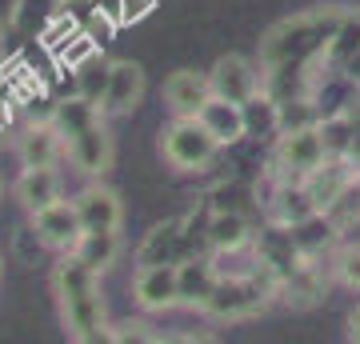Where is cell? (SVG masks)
<instances>
[{
  "mask_svg": "<svg viewBox=\"0 0 360 344\" xmlns=\"http://www.w3.org/2000/svg\"><path fill=\"white\" fill-rule=\"evenodd\" d=\"M52 293H56L60 320H65V332L72 340L80 344L112 340V324H108L104 296H101V272H92L84 260L65 253L52 268Z\"/></svg>",
  "mask_w": 360,
  "mask_h": 344,
  "instance_id": "obj_1",
  "label": "cell"
},
{
  "mask_svg": "<svg viewBox=\"0 0 360 344\" xmlns=\"http://www.w3.org/2000/svg\"><path fill=\"white\" fill-rule=\"evenodd\" d=\"M345 8L340 4H316L309 13H296L281 25H272L260 37V68L276 64H324L328 40L340 28Z\"/></svg>",
  "mask_w": 360,
  "mask_h": 344,
  "instance_id": "obj_2",
  "label": "cell"
},
{
  "mask_svg": "<svg viewBox=\"0 0 360 344\" xmlns=\"http://www.w3.org/2000/svg\"><path fill=\"white\" fill-rule=\"evenodd\" d=\"M217 153L220 144L196 116H172V125L160 132V156L176 172H205L217 160Z\"/></svg>",
  "mask_w": 360,
  "mask_h": 344,
  "instance_id": "obj_3",
  "label": "cell"
},
{
  "mask_svg": "<svg viewBox=\"0 0 360 344\" xmlns=\"http://www.w3.org/2000/svg\"><path fill=\"white\" fill-rule=\"evenodd\" d=\"M328 160L324 153V141H321V128L309 125V128H288L272 141V177H284V180H304L312 168H321Z\"/></svg>",
  "mask_w": 360,
  "mask_h": 344,
  "instance_id": "obj_4",
  "label": "cell"
},
{
  "mask_svg": "<svg viewBox=\"0 0 360 344\" xmlns=\"http://www.w3.org/2000/svg\"><path fill=\"white\" fill-rule=\"evenodd\" d=\"M252 260H257L260 268H269L272 276L284 281V276H292L309 256H304V248H300V241H296V232L288 229V224L264 220L257 229V236H252Z\"/></svg>",
  "mask_w": 360,
  "mask_h": 344,
  "instance_id": "obj_5",
  "label": "cell"
},
{
  "mask_svg": "<svg viewBox=\"0 0 360 344\" xmlns=\"http://www.w3.org/2000/svg\"><path fill=\"white\" fill-rule=\"evenodd\" d=\"M65 156L84 177H104L112 168V136H108V116H96L92 125L72 132L65 141Z\"/></svg>",
  "mask_w": 360,
  "mask_h": 344,
  "instance_id": "obj_6",
  "label": "cell"
},
{
  "mask_svg": "<svg viewBox=\"0 0 360 344\" xmlns=\"http://www.w3.org/2000/svg\"><path fill=\"white\" fill-rule=\"evenodd\" d=\"M132 300H136L144 312L180 308L176 265H136V272H132Z\"/></svg>",
  "mask_w": 360,
  "mask_h": 344,
  "instance_id": "obj_7",
  "label": "cell"
},
{
  "mask_svg": "<svg viewBox=\"0 0 360 344\" xmlns=\"http://www.w3.org/2000/svg\"><path fill=\"white\" fill-rule=\"evenodd\" d=\"M32 229H37V236L44 241V248H52V253H68V248L80 241L84 224H80V212H77V204L72 200H52L49 208L32 212Z\"/></svg>",
  "mask_w": 360,
  "mask_h": 344,
  "instance_id": "obj_8",
  "label": "cell"
},
{
  "mask_svg": "<svg viewBox=\"0 0 360 344\" xmlns=\"http://www.w3.org/2000/svg\"><path fill=\"white\" fill-rule=\"evenodd\" d=\"M208 80H212V92H217V96H224V101H236V104H245L248 96H257V92H260L257 64L248 60V56H236V52L220 56V60L212 64Z\"/></svg>",
  "mask_w": 360,
  "mask_h": 344,
  "instance_id": "obj_9",
  "label": "cell"
},
{
  "mask_svg": "<svg viewBox=\"0 0 360 344\" xmlns=\"http://www.w3.org/2000/svg\"><path fill=\"white\" fill-rule=\"evenodd\" d=\"M144 68L136 60H112V77H108V92H104V116H129L141 108L144 101Z\"/></svg>",
  "mask_w": 360,
  "mask_h": 344,
  "instance_id": "obj_10",
  "label": "cell"
},
{
  "mask_svg": "<svg viewBox=\"0 0 360 344\" xmlns=\"http://www.w3.org/2000/svg\"><path fill=\"white\" fill-rule=\"evenodd\" d=\"M220 281V268L212 256H184L176 265V288H180V308L205 312L208 296Z\"/></svg>",
  "mask_w": 360,
  "mask_h": 344,
  "instance_id": "obj_11",
  "label": "cell"
},
{
  "mask_svg": "<svg viewBox=\"0 0 360 344\" xmlns=\"http://www.w3.org/2000/svg\"><path fill=\"white\" fill-rule=\"evenodd\" d=\"M16 156H20V165L25 168H56V160L65 156V136H60V128L52 125V120H32V125L20 132V141H16Z\"/></svg>",
  "mask_w": 360,
  "mask_h": 344,
  "instance_id": "obj_12",
  "label": "cell"
},
{
  "mask_svg": "<svg viewBox=\"0 0 360 344\" xmlns=\"http://www.w3.org/2000/svg\"><path fill=\"white\" fill-rule=\"evenodd\" d=\"M272 180H276V184H272L269 200H264L269 220H276V224H288V229H292V224H300V220H309L312 212H321L304 180H284V177H272Z\"/></svg>",
  "mask_w": 360,
  "mask_h": 344,
  "instance_id": "obj_13",
  "label": "cell"
},
{
  "mask_svg": "<svg viewBox=\"0 0 360 344\" xmlns=\"http://www.w3.org/2000/svg\"><path fill=\"white\" fill-rule=\"evenodd\" d=\"M72 204H77L84 232L120 229V224H124V204H120V196H116L112 189H104V184H84V189L72 196Z\"/></svg>",
  "mask_w": 360,
  "mask_h": 344,
  "instance_id": "obj_14",
  "label": "cell"
},
{
  "mask_svg": "<svg viewBox=\"0 0 360 344\" xmlns=\"http://www.w3.org/2000/svg\"><path fill=\"white\" fill-rule=\"evenodd\" d=\"M212 96V80L208 72H196V68H176L172 77L165 80V104L172 116H196L205 108V101Z\"/></svg>",
  "mask_w": 360,
  "mask_h": 344,
  "instance_id": "obj_15",
  "label": "cell"
},
{
  "mask_svg": "<svg viewBox=\"0 0 360 344\" xmlns=\"http://www.w3.org/2000/svg\"><path fill=\"white\" fill-rule=\"evenodd\" d=\"M196 120L212 132V141L220 144V148H232V144L248 141V128H245V108L236 101H224V96H208L205 108L196 113Z\"/></svg>",
  "mask_w": 360,
  "mask_h": 344,
  "instance_id": "obj_16",
  "label": "cell"
},
{
  "mask_svg": "<svg viewBox=\"0 0 360 344\" xmlns=\"http://www.w3.org/2000/svg\"><path fill=\"white\" fill-rule=\"evenodd\" d=\"M205 232L212 253H245V248H252L257 224L248 212H208L205 208Z\"/></svg>",
  "mask_w": 360,
  "mask_h": 344,
  "instance_id": "obj_17",
  "label": "cell"
},
{
  "mask_svg": "<svg viewBox=\"0 0 360 344\" xmlns=\"http://www.w3.org/2000/svg\"><path fill=\"white\" fill-rule=\"evenodd\" d=\"M16 200H20V208H25L28 217L40 212V208H49L52 200H60V177H56V168H25L16 177Z\"/></svg>",
  "mask_w": 360,
  "mask_h": 344,
  "instance_id": "obj_18",
  "label": "cell"
},
{
  "mask_svg": "<svg viewBox=\"0 0 360 344\" xmlns=\"http://www.w3.org/2000/svg\"><path fill=\"white\" fill-rule=\"evenodd\" d=\"M68 253L84 260L92 272H108L120 260V229H101V232H80V241Z\"/></svg>",
  "mask_w": 360,
  "mask_h": 344,
  "instance_id": "obj_19",
  "label": "cell"
},
{
  "mask_svg": "<svg viewBox=\"0 0 360 344\" xmlns=\"http://www.w3.org/2000/svg\"><path fill=\"white\" fill-rule=\"evenodd\" d=\"M328 293V281H324V268L316 265V260H304V265L296 268L292 276H284L281 281V296L288 300L292 308H309V305H316L321 296Z\"/></svg>",
  "mask_w": 360,
  "mask_h": 344,
  "instance_id": "obj_20",
  "label": "cell"
},
{
  "mask_svg": "<svg viewBox=\"0 0 360 344\" xmlns=\"http://www.w3.org/2000/svg\"><path fill=\"white\" fill-rule=\"evenodd\" d=\"M245 128H248V141H276L281 136V101L272 92L260 89L257 96H248L245 104Z\"/></svg>",
  "mask_w": 360,
  "mask_h": 344,
  "instance_id": "obj_21",
  "label": "cell"
},
{
  "mask_svg": "<svg viewBox=\"0 0 360 344\" xmlns=\"http://www.w3.org/2000/svg\"><path fill=\"white\" fill-rule=\"evenodd\" d=\"M292 232H296V241H300V248H304V256H324V253H333L336 244H340V236H345V229L336 224L328 212H312L309 220H300V224H292Z\"/></svg>",
  "mask_w": 360,
  "mask_h": 344,
  "instance_id": "obj_22",
  "label": "cell"
},
{
  "mask_svg": "<svg viewBox=\"0 0 360 344\" xmlns=\"http://www.w3.org/2000/svg\"><path fill=\"white\" fill-rule=\"evenodd\" d=\"M360 56V8H345L340 16V28L328 40V52H324V68H336L345 72L348 64Z\"/></svg>",
  "mask_w": 360,
  "mask_h": 344,
  "instance_id": "obj_23",
  "label": "cell"
},
{
  "mask_svg": "<svg viewBox=\"0 0 360 344\" xmlns=\"http://www.w3.org/2000/svg\"><path fill=\"white\" fill-rule=\"evenodd\" d=\"M200 208H208V212H248L252 217V208H260V200H257V189L245 184V180H220L205 192Z\"/></svg>",
  "mask_w": 360,
  "mask_h": 344,
  "instance_id": "obj_24",
  "label": "cell"
},
{
  "mask_svg": "<svg viewBox=\"0 0 360 344\" xmlns=\"http://www.w3.org/2000/svg\"><path fill=\"white\" fill-rule=\"evenodd\" d=\"M108 77H112V60H104L101 49L89 52L84 60L72 64V84L84 101L92 104H104V92H108Z\"/></svg>",
  "mask_w": 360,
  "mask_h": 344,
  "instance_id": "obj_25",
  "label": "cell"
},
{
  "mask_svg": "<svg viewBox=\"0 0 360 344\" xmlns=\"http://www.w3.org/2000/svg\"><path fill=\"white\" fill-rule=\"evenodd\" d=\"M321 141H324V153L328 156H352V141H356V125H352V113L348 108H336V113H324L321 116Z\"/></svg>",
  "mask_w": 360,
  "mask_h": 344,
  "instance_id": "obj_26",
  "label": "cell"
},
{
  "mask_svg": "<svg viewBox=\"0 0 360 344\" xmlns=\"http://www.w3.org/2000/svg\"><path fill=\"white\" fill-rule=\"evenodd\" d=\"M328 268L345 288H360V244H336Z\"/></svg>",
  "mask_w": 360,
  "mask_h": 344,
  "instance_id": "obj_27",
  "label": "cell"
},
{
  "mask_svg": "<svg viewBox=\"0 0 360 344\" xmlns=\"http://www.w3.org/2000/svg\"><path fill=\"white\" fill-rule=\"evenodd\" d=\"M324 212H328V217H333L340 229H352V224L360 220V177L352 180V184H348V189L340 192V196H336V200L328 204Z\"/></svg>",
  "mask_w": 360,
  "mask_h": 344,
  "instance_id": "obj_28",
  "label": "cell"
},
{
  "mask_svg": "<svg viewBox=\"0 0 360 344\" xmlns=\"http://www.w3.org/2000/svg\"><path fill=\"white\" fill-rule=\"evenodd\" d=\"M40 248H44V241H40V236H37V229H32V224H28V229H20V232H16V256H20L25 265H32V256H37Z\"/></svg>",
  "mask_w": 360,
  "mask_h": 344,
  "instance_id": "obj_29",
  "label": "cell"
},
{
  "mask_svg": "<svg viewBox=\"0 0 360 344\" xmlns=\"http://www.w3.org/2000/svg\"><path fill=\"white\" fill-rule=\"evenodd\" d=\"M153 8H156V0H124V4H120V28L124 25H141Z\"/></svg>",
  "mask_w": 360,
  "mask_h": 344,
  "instance_id": "obj_30",
  "label": "cell"
},
{
  "mask_svg": "<svg viewBox=\"0 0 360 344\" xmlns=\"http://www.w3.org/2000/svg\"><path fill=\"white\" fill-rule=\"evenodd\" d=\"M20 8H25V0H0V37H4V32L16 25Z\"/></svg>",
  "mask_w": 360,
  "mask_h": 344,
  "instance_id": "obj_31",
  "label": "cell"
},
{
  "mask_svg": "<svg viewBox=\"0 0 360 344\" xmlns=\"http://www.w3.org/2000/svg\"><path fill=\"white\" fill-rule=\"evenodd\" d=\"M348 340L360 344V308H352V312H348Z\"/></svg>",
  "mask_w": 360,
  "mask_h": 344,
  "instance_id": "obj_32",
  "label": "cell"
},
{
  "mask_svg": "<svg viewBox=\"0 0 360 344\" xmlns=\"http://www.w3.org/2000/svg\"><path fill=\"white\" fill-rule=\"evenodd\" d=\"M4 125H8V108H0V132H4Z\"/></svg>",
  "mask_w": 360,
  "mask_h": 344,
  "instance_id": "obj_33",
  "label": "cell"
}]
</instances>
